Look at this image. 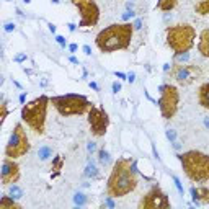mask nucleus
I'll use <instances>...</instances> for the list:
<instances>
[{"label":"nucleus","mask_w":209,"mask_h":209,"mask_svg":"<svg viewBox=\"0 0 209 209\" xmlns=\"http://www.w3.org/2000/svg\"><path fill=\"white\" fill-rule=\"evenodd\" d=\"M51 105L64 118L82 116V114L88 113L90 108L93 106L90 100L85 95H80V93H66V95L51 97Z\"/></svg>","instance_id":"39448f33"},{"label":"nucleus","mask_w":209,"mask_h":209,"mask_svg":"<svg viewBox=\"0 0 209 209\" xmlns=\"http://www.w3.org/2000/svg\"><path fill=\"white\" fill-rule=\"evenodd\" d=\"M47 26H49V31H51V33L54 34V33H56V25H52V23H49Z\"/></svg>","instance_id":"c03bdc74"},{"label":"nucleus","mask_w":209,"mask_h":209,"mask_svg":"<svg viewBox=\"0 0 209 209\" xmlns=\"http://www.w3.org/2000/svg\"><path fill=\"white\" fill-rule=\"evenodd\" d=\"M20 165L15 162V158L5 157L2 162V172H0V178H2L3 186H10L13 183H17L20 180Z\"/></svg>","instance_id":"ddd939ff"},{"label":"nucleus","mask_w":209,"mask_h":209,"mask_svg":"<svg viewBox=\"0 0 209 209\" xmlns=\"http://www.w3.org/2000/svg\"><path fill=\"white\" fill-rule=\"evenodd\" d=\"M88 114V126H90V132L95 136V137H102L106 134L108 126H110V116L103 108H98L93 105L90 108Z\"/></svg>","instance_id":"9b49d317"},{"label":"nucleus","mask_w":209,"mask_h":209,"mask_svg":"<svg viewBox=\"0 0 209 209\" xmlns=\"http://www.w3.org/2000/svg\"><path fill=\"white\" fill-rule=\"evenodd\" d=\"M168 47L175 54H183L190 52L194 46V39H196V30L190 23H178L173 26L167 28L165 33Z\"/></svg>","instance_id":"423d86ee"},{"label":"nucleus","mask_w":209,"mask_h":209,"mask_svg":"<svg viewBox=\"0 0 209 209\" xmlns=\"http://www.w3.org/2000/svg\"><path fill=\"white\" fill-rule=\"evenodd\" d=\"M77 49H78V46L75 44V42H72V44H69V51H70V52H75Z\"/></svg>","instance_id":"79ce46f5"},{"label":"nucleus","mask_w":209,"mask_h":209,"mask_svg":"<svg viewBox=\"0 0 209 209\" xmlns=\"http://www.w3.org/2000/svg\"><path fill=\"white\" fill-rule=\"evenodd\" d=\"M191 198L194 204H209V188L207 186H191Z\"/></svg>","instance_id":"4468645a"},{"label":"nucleus","mask_w":209,"mask_h":209,"mask_svg":"<svg viewBox=\"0 0 209 209\" xmlns=\"http://www.w3.org/2000/svg\"><path fill=\"white\" fill-rule=\"evenodd\" d=\"M38 157H39V160H47L49 157H52V149L49 147V146H42V147H39V150H38Z\"/></svg>","instance_id":"4be33fe9"},{"label":"nucleus","mask_w":209,"mask_h":209,"mask_svg":"<svg viewBox=\"0 0 209 209\" xmlns=\"http://www.w3.org/2000/svg\"><path fill=\"white\" fill-rule=\"evenodd\" d=\"M62 165H64V158H62L61 155H57V157H54V160H52V167H51V170H54V173L51 175L52 178H56V177H59V173H61V170H62Z\"/></svg>","instance_id":"aec40b11"},{"label":"nucleus","mask_w":209,"mask_h":209,"mask_svg":"<svg viewBox=\"0 0 209 209\" xmlns=\"http://www.w3.org/2000/svg\"><path fill=\"white\" fill-rule=\"evenodd\" d=\"M198 51L199 54L209 59V28L203 30L199 33V41H198Z\"/></svg>","instance_id":"2eb2a0df"},{"label":"nucleus","mask_w":209,"mask_h":209,"mask_svg":"<svg viewBox=\"0 0 209 209\" xmlns=\"http://www.w3.org/2000/svg\"><path fill=\"white\" fill-rule=\"evenodd\" d=\"M85 177H87V178H98V177H100L98 168H97L92 162H88L87 167H85Z\"/></svg>","instance_id":"412c9836"},{"label":"nucleus","mask_w":209,"mask_h":209,"mask_svg":"<svg viewBox=\"0 0 209 209\" xmlns=\"http://www.w3.org/2000/svg\"><path fill=\"white\" fill-rule=\"evenodd\" d=\"M0 209H21V204H18L10 194H3L0 199Z\"/></svg>","instance_id":"f3484780"},{"label":"nucleus","mask_w":209,"mask_h":209,"mask_svg":"<svg viewBox=\"0 0 209 209\" xmlns=\"http://www.w3.org/2000/svg\"><path fill=\"white\" fill-rule=\"evenodd\" d=\"M7 2H10V0H7Z\"/></svg>","instance_id":"864d4df0"},{"label":"nucleus","mask_w":209,"mask_h":209,"mask_svg":"<svg viewBox=\"0 0 209 209\" xmlns=\"http://www.w3.org/2000/svg\"><path fill=\"white\" fill-rule=\"evenodd\" d=\"M61 2V0H52V3H59Z\"/></svg>","instance_id":"3c124183"},{"label":"nucleus","mask_w":209,"mask_h":209,"mask_svg":"<svg viewBox=\"0 0 209 209\" xmlns=\"http://www.w3.org/2000/svg\"><path fill=\"white\" fill-rule=\"evenodd\" d=\"M131 2H132V0H131Z\"/></svg>","instance_id":"5fc2aeb1"},{"label":"nucleus","mask_w":209,"mask_h":209,"mask_svg":"<svg viewBox=\"0 0 209 209\" xmlns=\"http://www.w3.org/2000/svg\"><path fill=\"white\" fill-rule=\"evenodd\" d=\"M126 8H127V10H132V2H127V3H126Z\"/></svg>","instance_id":"09e8293b"},{"label":"nucleus","mask_w":209,"mask_h":209,"mask_svg":"<svg viewBox=\"0 0 209 209\" xmlns=\"http://www.w3.org/2000/svg\"><path fill=\"white\" fill-rule=\"evenodd\" d=\"M69 61L72 62V64H75V66H78V59L75 56H69Z\"/></svg>","instance_id":"37998d69"},{"label":"nucleus","mask_w":209,"mask_h":209,"mask_svg":"<svg viewBox=\"0 0 209 209\" xmlns=\"http://www.w3.org/2000/svg\"><path fill=\"white\" fill-rule=\"evenodd\" d=\"M25 61H26V54H18V56L15 57V62H18V64L25 62Z\"/></svg>","instance_id":"f704fd0d"},{"label":"nucleus","mask_w":209,"mask_h":209,"mask_svg":"<svg viewBox=\"0 0 209 209\" xmlns=\"http://www.w3.org/2000/svg\"><path fill=\"white\" fill-rule=\"evenodd\" d=\"M20 103H21V105L26 103V92H23V93L20 95Z\"/></svg>","instance_id":"a19ab883"},{"label":"nucleus","mask_w":209,"mask_h":209,"mask_svg":"<svg viewBox=\"0 0 209 209\" xmlns=\"http://www.w3.org/2000/svg\"><path fill=\"white\" fill-rule=\"evenodd\" d=\"M194 12L201 17L209 15V0H199L196 3V7H194Z\"/></svg>","instance_id":"6ab92c4d"},{"label":"nucleus","mask_w":209,"mask_h":209,"mask_svg":"<svg viewBox=\"0 0 209 209\" xmlns=\"http://www.w3.org/2000/svg\"><path fill=\"white\" fill-rule=\"evenodd\" d=\"M87 150H88L90 154L97 152V144H95V142H88V144H87Z\"/></svg>","instance_id":"473e14b6"},{"label":"nucleus","mask_w":209,"mask_h":209,"mask_svg":"<svg viewBox=\"0 0 209 209\" xmlns=\"http://www.w3.org/2000/svg\"><path fill=\"white\" fill-rule=\"evenodd\" d=\"M198 103L206 110H209V82H204L198 88Z\"/></svg>","instance_id":"dca6fc26"},{"label":"nucleus","mask_w":209,"mask_h":209,"mask_svg":"<svg viewBox=\"0 0 209 209\" xmlns=\"http://www.w3.org/2000/svg\"><path fill=\"white\" fill-rule=\"evenodd\" d=\"M158 93H160V98H158V110L163 119H172L178 111V105H180V92L175 85L170 83H163L158 87Z\"/></svg>","instance_id":"0eeeda50"},{"label":"nucleus","mask_w":209,"mask_h":209,"mask_svg":"<svg viewBox=\"0 0 209 209\" xmlns=\"http://www.w3.org/2000/svg\"><path fill=\"white\" fill-rule=\"evenodd\" d=\"M87 201H88V198L85 196L83 193H75V194H74V203H75L77 206H83V204H87Z\"/></svg>","instance_id":"393cba45"},{"label":"nucleus","mask_w":209,"mask_h":209,"mask_svg":"<svg viewBox=\"0 0 209 209\" xmlns=\"http://www.w3.org/2000/svg\"><path fill=\"white\" fill-rule=\"evenodd\" d=\"M170 75L180 85H190L203 75L199 66H188V64H173L170 69Z\"/></svg>","instance_id":"f8f14e48"},{"label":"nucleus","mask_w":209,"mask_h":209,"mask_svg":"<svg viewBox=\"0 0 209 209\" xmlns=\"http://www.w3.org/2000/svg\"><path fill=\"white\" fill-rule=\"evenodd\" d=\"M172 180H173L175 188L178 190V193H180V194H183V191H185V190H183V185H182V182L178 180V177H175V175H173V177H172Z\"/></svg>","instance_id":"bb28decb"},{"label":"nucleus","mask_w":209,"mask_h":209,"mask_svg":"<svg viewBox=\"0 0 209 209\" xmlns=\"http://www.w3.org/2000/svg\"><path fill=\"white\" fill-rule=\"evenodd\" d=\"M23 2H25V3H30V2H31V0H23Z\"/></svg>","instance_id":"603ef678"},{"label":"nucleus","mask_w":209,"mask_h":209,"mask_svg":"<svg viewBox=\"0 0 209 209\" xmlns=\"http://www.w3.org/2000/svg\"><path fill=\"white\" fill-rule=\"evenodd\" d=\"M30 149H31V144L26 136L25 127L21 122H17L15 127H13V132L10 136V141L5 146V157L20 158L30 152Z\"/></svg>","instance_id":"6e6552de"},{"label":"nucleus","mask_w":209,"mask_h":209,"mask_svg":"<svg viewBox=\"0 0 209 209\" xmlns=\"http://www.w3.org/2000/svg\"><path fill=\"white\" fill-rule=\"evenodd\" d=\"M127 82H131V83L136 82V74H134V72H129V74H127Z\"/></svg>","instance_id":"4c0bfd02"},{"label":"nucleus","mask_w":209,"mask_h":209,"mask_svg":"<svg viewBox=\"0 0 209 209\" xmlns=\"http://www.w3.org/2000/svg\"><path fill=\"white\" fill-rule=\"evenodd\" d=\"M165 134H167V139H168V141H172V142H175V141H177V132L173 131V129H168V131L165 132Z\"/></svg>","instance_id":"c85d7f7f"},{"label":"nucleus","mask_w":209,"mask_h":209,"mask_svg":"<svg viewBox=\"0 0 209 209\" xmlns=\"http://www.w3.org/2000/svg\"><path fill=\"white\" fill-rule=\"evenodd\" d=\"M132 17H134V12H132V10H127V12L122 13V20H124V21H129Z\"/></svg>","instance_id":"2f4dec72"},{"label":"nucleus","mask_w":209,"mask_h":209,"mask_svg":"<svg viewBox=\"0 0 209 209\" xmlns=\"http://www.w3.org/2000/svg\"><path fill=\"white\" fill-rule=\"evenodd\" d=\"M90 88H93L95 92H98V85H97L95 82H90Z\"/></svg>","instance_id":"a18cd8bd"},{"label":"nucleus","mask_w":209,"mask_h":209,"mask_svg":"<svg viewBox=\"0 0 209 209\" xmlns=\"http://www.w3.org/2000/svg\"><path fill=\"white\" fill-rule=\"evenodd\" d=\"M190 59V52H183V54H175V61L178 62H186Z\"/></svg>","instance_id":"cd10ccee"},{"label":"nucleus","mask_w":209,"mask_h":209,"mask_svg":"<svg viewBox=\"0 0 209 209\" xmlns=\"http://www.w3.org/2000/svg\"><path fill=\"white\" fill-rule=\"evenodd\" d=\"M7 116H8V103L3 102L0 105V122H3L7 119Z\"/></svg>","instance_id":"a878e982"},{"label":"nucleus","mask_w":209,"mask_h":209,"mask_svg":"<svg viewBox=\"0 0 209 209\" xmlns=\"http://www.w3.org/2000/svg\"><path fill=\"white\" fill-rule=\"evenodd\" d=\"M49 105H51V97L39 95L33 102L25 103L21 108V121L26 122V126L39 136H42L46 131V116Z\"/></svg>","instance_id":"20e7f679"},{"label":"nucleus","mask_w":209,"mask_h":209,"mask_svg":"<svg viewBox=\"0 0 209 209\" xmlns=\"http://www.w3.org/2000/svg\"><path fill=\"white\" fill-rule=\"evenodd\" d=\"M178 5V0H158L157 8L160 12H172Z\"/></svg>","instance_id":"a211bd4d"},{"label":"nucleus","mask_w":209,"mask_h":209,"mask_svg":"<svg viewBox=\"0 0 209 209\" xmlns=\"http://www.w3.org/2000/svg\"><path fill=\"white\" fill-rule=\"evenodd\" d=\"M8 194L12 198H15V199H20V198H23V190L13 183V185H10V188H8Z\"/></svg>","instance_id":"5701e85b"},{"label":"nucleus","mask_w":209,"mask_h":209,"mask_svg":"<svg viewBox=\"0 0 209 209\" xmlns=\"http://www.w3.org/2000/svg\"><path fill=\"white\" fill-rule=\"evenodd\" d=\"M185 175L193 183L209 182V155L199 150H186L178 155Z\"/></svg>","instance_id":"7ed1b4c3"},{"label":"nucleus","mask_w":209,"mask_h":209,"mask_svg":"<svg viewBox=\"0 0 209 209\" xmlns=\"http://www.w3.org/2000/svg\"><path fill=\"white\" fill-rule=\"evenodd\" d=\"M134 25L124 21V23H113L102 30L97 38L95 44L102 52H116V51H124L131 46L132 34H134Z\"/></svg>","instance_id":"f03ea898"},{"label":"nucleus","mask_w":209,"mask_h":209,"mask_svg":"<svg viewBox=\"0 0 209 209\" xmlns=\"http://www.w3.org/2000/svg\"><path fill=\"white\" fill-rule=\"evenodd\" d=\"M204 124H206V127H209V119H204Z\"/></svg>","instance_id":"8fccbe9b"},{"label":"nucleus","mask_w":209,"mask_h":209,"mask_svg":"<svg viewBox=\"0 0 209 209\" xmlns=\"http://www.w3.org/2000/svg\"><path fill=\"white\" fill-rule=\"evenodd\" d=\"M170 199L158 185H154L139 201V209H170Z\"/></svg>","instance_id":"9d476101"},{"label":"nucleus","mask_w":209,"mask_h":209,"mask_svg":"<svg viewBox=\"0 0 209 209\" xmlns=\"http://www.w3.org/2000/svg\"><path fill=\"white\" fill-rule=\"evenodd\" d=\"M132 25H134V30H141V28H142V20H141V18H137Z\"/></svg>","instance_id":"e433bc0d"},{"label":"nucleus","mask_w":209,"mask_h":209,"mask_svg":"<svg viewBox=\"0 0 209 209\" xmlns=\"http://www.w3.org/2000/svg\"><path fill=\"white\" fill-rule=\"evenodd\" d=\"M82 49H83V52L87 54V56H90V54H92V47H90L88 44H85V46H83Z\"/></svg>","instance_id":"58836bf2"},{"label":"nucleus","mask_w":209,"mask_h":209,"mask_svg":"<svg viewBox=\"0 0 209 209\" xmlns=\"http://www.w3.org/2000/svg\"><path fill=\"white\" fill-rule=\"evenodd\" d=\"M105 204H106L108 207H114V201H113V198H111V196H108V198L105 199Z\"/></svg>","instance_id":"c9c22d12"},{"label":"nucleus","mask_w":209,"mask_h":209,"mask_svg":"<svg viewBox=\"0 0 209 209\" xmlns=\"http://www.w3.org/2000/svg\"><path fill=\"white\" fill-rule=\"evenodd\" d=\"M3 30H5L7 33L15 31V23H12V21H8V23H5V25H3Z\"/></svg>","instance_id":"c756f323"},{"label":"nucleus","mask_w":209,"mask_h":209,"mask_svg":"<svg viewBox=\"0 0 209 209\" xmlns=\"http://www.w3.org/2000/svg\"><path fill=\"white\" fill-rule=\"evenodd\" d=\"M114 75H116L118 78H126V80H127V74H122V72H114Z\"/></svg>","instance_id":"ea45409f"},{"label":"nucleus","mask_w":209,"mask_h":209,"mask_svg":"<svg viewBox=\"0 0 209 209\" xmlns=\"http://www.w3.org/2000/svg\"><path fill=\"white\" fill-rule=\"evenodd\" d=\"M137 165L131 158H118L106 182V194L111 198L127 196L137 188Z\"/></svg>","instance_id":"f257e3e1"},{"label":"nucleus","mask_w":209,"mask_h":209,"mask_svg":"<svg viewBox=\"0 0 209 209\" xmlns=\"http://www.w3.org/2000/svg\"><path fill=\"white\" fill-rule=\"evenodd\" d=\"M80 13L78 28H92L100 21V7L95 0H70Z\"/></svg>","instance_id":"1a4fd4ad"},{"label":"nucleus","mask_w":209,"mask_h":209,"mask_svg":"<svg viewBox=\"0 0 209 209\" xmlns=\"http://www.w3.org/2000/svg\"><path fill=\"white\" fill-rule=\"evenodd\" d=\"M110 154H108V150H105V149H100L98 150V162L102 163V165H108L110 163Z\"/></svg>","instance_id":"b1692460"},{"label":"nucleus","mask_w":209,"mask_h":209,"mask_svg":"<svg viewBox=\"0 0 209 209\" xmlns=\"http://www.w3.org/2000/svg\"><path fill=\"white\" fill-rule=\"evenodd\" d=\"M111 88H113V93H118L119 90H121V83L116 80V82H113V85H111Z\"/></svg>","instance_id":"72a5a7b5"},{"label":"nucleus","mask_w":209,"mask_h":209,"mask_svg":"<svg viewBox=\"0 0 209 209\" xmlns=\"http://www.w3.org/2000/svg\"><path fill=\"white\" fill-rule=\"evenodd\" d=\"M56 41H57V44H59L61 47H66V38H64V36L57 34V36H56Z\"/></svg>","instance_id":"7c9ffc66"},{"label":"nucleus","mask_w":209,"mask_h":209,"mask_svg":"<svg viewBox=\"0 0 209 209\" xmlns=\"http://www.w3.org/2000/svg\"><path fill=\"white\" fill-rule=\"evenodd\" d=\"M67 26H69V30H70V31H75V28H77V25H74V23H69Z\"/></svg>","instance_id":"49530a36"},{"label":"nucleus","mask_w":209,"mask_h":209,"mask_svg":"<svg viewBox=\"0 0 209 209\" xmlns=\"http://www.w3.org/2000/svg\"><path fill=\"white\" fill-rule=\"evenodd\" d=\"M170 69H172V66H170L168 62H167V64H163V70H165V72H168Z\"/></svg>","instance_id":"de8ad7c7"}]
</instances>
